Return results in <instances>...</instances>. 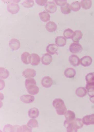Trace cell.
<instances>
[{"mask_svg":"<svg viewBox=\"0 0 94 132\" xmlns=\"http://www.w3.org/2000/svg\"><path fill=\"white\" fill-rule=\"evenodd\" d=\"M69 50L72 53L78 54L82 52L83 48L82 45L79 44L73 43L70 46Z\"/></svg>","mask_w":94,"mask_h":132,"instance_id":"cell-4","label":"cell"},{"mask_svg":"<svg viewBox=\"0 0 94 132\" xmlns=\"http://www.w3.org/2000/svg\"><path fill=\"white\" fill-rule=\"evenodd\" d=\"M64 125L67 129V132H77L82 128L83 124L82 119L77 118L71 121H64Z\"/></svg>","mask_w":94,"mask_h":132,"instance_id":"cell-1","label":"cell"},{"mask_svg":"<svg viewBox=\"0 0 94 132\" xmlns=\"http://www.w3.org/2000/svg\"><path fill=\"white\" fill-rule=\"evenodd\" d=\"M82 8L85 10L89 9L92 5V2L91 1H82L80 2Z\"/></svg>","mask_w":94,"mask_h":132,"instance_id":"cell-29","label":"cell"},{"mask_svg":"<svg viewBox=\"0 0 94 132\" xmlns=\"http://www.w3.org/2000/svg\"><path fill=\"white\" fill-rule=\"evenodd\" d=\"M31 64L32 65H37L40 62L41 58L38 54L33 53L31 54Z\"/></svg>","mask_w":94,"mask_h":132,"instance_id":"cell-17","label":"cell"},{"mask_svg":"<svg viewBox=\"0 0 94 132\" xmlns=\"http://www.w3.org/2000/svg\"><path fill=\"white\" fill-rule=\"evenodd\" d=\"M13 128V127L11 125H7L4 128V131L5 132H12Z\"/></svg>","mask_w":94,"mask_h":132,"instance_id":"cell-37","label":"cell"},{"mask_svg":"<svg viewBox=\"0 0 94 132\" xmlns=\"http://www.w3.org/2000/svg\"><path fill=\"white\" fill-rule=\"evenodd\" d=\"M61 12L64 14H68L70 13L71 11L70 5L68 3L66 5L61 7Z\"/></svg>","mask_w":94,"mask_h":132,"instance_id":"cell-31","label":"cell"},{"mask_svg":"<svg viewBox=\"0 0 94 132\" xmlns=\"http://www.w3.org/2000/svg\"><path fill=\"white\" fill-rule=\"evenodd\" d=\"M58 49V46L55 44H50L47 46L46 51L48 53L51 55L56 54Z\"/></svg>","mask_w":94,"mask_h":132,"instance_id":"cell-16","label":"cell"},{"mask_svg":"<svg viewBox=\"0 0 94 132\" xmlns=\"http://www.w3.org/2000/svg\"><path fill=\"white\" fill-rule=\"evenodd\" d=\"M53 106L55 108L58 115H63L66 112L67 109L64 102L61 98H56L54 100L53 102Z\"/></svg>","mask_w":94,"mask_h":132,"instance_id":"cell-3","label":"cell"},{"mask_svg":"<svg viewBox=\"0 0 94 132\" xmlns=\"http://www.w3.org/2000/svg\"><path fill=\"white\" fill-rule=\"evenodd\" d=\"M57 25L53 21H50L47 23L45 25V28L47 31L49 32H55L57 29Z\"/></svg>","mask_w":94,"mask_h":132,"instance_id":"cell-20","label":"cell"},{"mask_svg":"<svg viewBox=\"0 0 94 132\" xmlns=\"http://www.w3.org/2000/svg\"><path fill=\"white\" fill-rule=\"evenodd\" d=\"M67 40L64 37L60 36L57 37L55 39V43L59 47H64L66 45Z\"/></svg>","mask_w":94,"mask_h":132,"instance_id":"cell-21","label":"cell"},{"mask_svg":"<svg viewBox=\"0 0 94 132\" xmlns=\"http://www.w3.org/2000/svg\"><path fill=\"white\" fill-rule=\"evenodd\" d=\"M21 58V61L24 64H31V56L29 52H25L23 53Z\"/></svg>","mask_w":94,"mask_h":132,"instance_id":"cell-15","label":"cell"},{"mask_svg":"<svg viewBox=\"0 0 94 132\" xmlns=\"http://www.w3.org/2000/svg\"><path fill=\"white\" fill-rule=\"evenodd\" d=\"M9 46L13 51L17 50L20 47V43L17 39L15 38L11 39L9 42Z\"/></svg>","mask_w":94,"mask_h":132,"instance_id":"cell-12","label":"cell"},{"mask_svg":"<svg viewBox=\"0 0 94 132\" xmlns=\"http://www.w3.org/2000/svg\"><path fill=\"white\" fill-rule=\"evenodd\" d=\"M83 34L80 30L75 31L74 32L73 36L72 38V41L74 42L78 43L79 42L80 40L82 38Z\"/></svg>","mask_w":94,"mask_h":132,"instance_id":"cell-23","label":"cell"},{"mask_svg":"<svg viewBox=\"0 0 94 132\" xmlns=\"http://www.w3.org/2000/svg\"><path fill=\"white\" fill-rule=\"evenodd\" d=\"M21 132H31L32 128L27 125H24L21 127Z\"/></svg>","mask_w":94,"mask_h":132,"instance_id":"cell-36","label":"cell"},{"mask_svg":"<svg viewBox=\"0 0 94 132\" xmlns=\"http://www.w3.org/2000/svg\"><path fill=\"white\" fill-rule=\"evenodd\" d=\"M28 116L31 118L35 119L38 117L39 114V111L37 108H33L28 111Z\"/></svg>","mask_w":94,"mask_h":132,"instance_id":"cell-22","label":"cell"},{"mask_svg":"<svg viewBox=\"0 0 94 132\" xmlns=\"http://www.w3.org/2000/svg\"><path fill=\"white\" fill-rule=\"evenodd\" d=\"M55 3L57 5L60 6H63L64 5L67 4V1L66 0H63V1H60V0H55L54 1Z\"/></svg>","mask_w":94,"mask_h":132,"instance_id":"cell-35","label":"cell"},{"mask_svg":"<svg viewBox=\"0 0 94 132\" xmlns=\"http://www.w3.org/2000/svg\"><path fill=\"white\" fill-rule=\"evenodd\" d=\"M86 83L94 82V72L88 74L85 77Z\"/></svg>","mask_w":94,"mask_h":132,"instance_id":"cell-34","label":"cell"},{"mask_svg":"<svg viewBox=\"0 0 94 132\" xmlns=\"http://www.w3.org/2000/svg\"><path fill=\"white\" fill-rule=\"evenodd\" d=\"M35 2H36L38 5L43 6L45 5V4L47 3V2H48V1L47 0H45V1H44V0H43V1H40V0L39 1H38V0H36V1H35Z\"/></svg>","mask_w":94,"mask_h":132,"instance_id":"cell-38","label":"cell"},{"mask_svg":"<svg viewBox=\"0 0 94 132\" xmlns=\"http://www.w3.org/2000/svg\"><path fill=\"white\" fill-rule=\"evenodd\" d=\"M71 10L74 11H78L80 10L81 7L80 3L78 1H74L70 5Z\"/></svg>","mask_w":94,"mask_h":132,"instance_id":"cell-28","label":"cell"},{"mask_svg":"<svg viewBox=\"0 0 94 132\" xmlns=\"http://www.w3.org/2000/svg\"><path fill=\"white\" fill-rule=\"evenodd\" d=\"M7 8L8 12L12 14L17 13L20 10L19 6L15 3L8 4L7 5Z\"/></svg>","mask_w":94,"mask_h":132,"instance_id":"cell-6","label":"cell"},{"mask_svg":"<svg viewBox=\"0 0 94 132\" xmlns=\"http://www.w3.org/2000/svg\"><path fill=\"white\" fill-rule=\"evenodd\" d=\"M92 59L89 56H85L82 57L80 60V64L84 67H88L91 64Z\"/></svg>","mask_w":94,"mask_h":132,"instance_id":"cell-9","label":"cell"},{"mask_svg":"<svg viewBox=\"0 0 94 132\" xmlns=\"http://www.w3.org/2000/svg\"><path fill=\"white\" fill-rule=\"evenodd\" d=\"M25 87L27 91L31 95H35L39 92V88L37 86L36 83L33 78H29L26 79L25 81Z\"/></svg>","mask_w":94,"mask_h":132,"instance_id":"cell-2","label":"cell"},{"mask_svg":"<svg viewBox=\"0 0 94 132\" xmlns=\"http://www.w3.org/2000/svg\"><path fill=\"white\" fill-rule=\"evenodd\" d=\"M22 75L27 79L35 77L36 75V72L33 69L27 68L24 70Z\"/></svg>","mask_w":94,"mask_h":132,"instance_id":"cell-7","label":"cell"},{"mask_svg":"<svg viewBox=\"0 0 94 132\" xmlns=\"http://www.w3.org/2000/svg\"><path fill=\"white\" fill-rule=\"evenodd\" d=\"M27 125L31 128L39 127L37 121L35 119H31L28 121Z\"/></svg>","mask_w":94,"mask_h":132,"instance_id":"cell-32","label":"cell"},{"mask_svg":"<svg viewBox=\"0 0 94 132\" xmlns=\"http://www.w3.org/2000/svg\"><path fill=\"white\" fill-rule=\"evenodd\" d=\"M74 31L70 28H68L64 31L63 35L64 37L67 39H72Z\"/></svg>","mask_w":94,"mask_h":132,"instance_id":"cell-30","label":"cell"},{"mask_svg":"<svg viewBox=\"0 0 94 132\" xmlns=\"http://www.w3.org/2000/svg\"><path fill=\"white\" fill-rule=\"evenodd\" d=\"M87 91L86 89L83 87H78L76 90V94L78 97H85L87 95Z\"/></svg>","mask_w":94,"mask_h":132,"instance_id":"cell-24","label":"cell"},{"mask_svg":"<svg viewBox=\"0 0 94 132\" xmlns=\"http://www.w3.org/2000/svg\"><path fill=\"white\" fill-rule=\"evenodd\" d=\"M69 61L71 65L74 67H77L80 64V58L77 56L72 54L70 56Z\"/></svg>","mask_w":94,"mask_h":132,"instance_id":"cell-10","label":"cell"},{"mask_svg":"<svg viewBox=\"0 0 94 132\" xmlns=\"http://www.w3.org/2000/svg\"><path fill=\"white\" fill-rule=\"evenodd\" d=\"M64 74L67 78H72L76 75V71L73 68H68L65 70Z\"/></svg>","mask_w":94,"mask_h":132,"instance_id":"cell-19","label":"cell"},{"mask_svg":"<svg viewBox=\"0 0 94 132\" xmlns=\"http://www.w3.org/2000/svg\"><path fill=\"white\" fill-rule=\"evenodd\" d=\"M45 8L47 12L50 13H54L57 11L56 4L53 1H49L45 4Z\"/></svg>","mask_w":94,"mask_h":132,"instance_id":"cell-5","label":"cell"},{"mask_svg":"<svg viewBox=\"0 0 94 132\" xmlns=\"http://www.w3.org/2000/svg\"><path fill=\"white\" fill-rule=\"evenodd\" d=\"M10 73L5 68L1 67L0 68V78L1 79H6L9 77Z\"/></svg>","mask_w":94,"mask_h":132,"instance_id":"cell-27","label":"cell"},{"mask_svg":"<svg viewBox=\"0 0 94 132\" xmlns=\"http://www.w3.org/2000/svg\"><path fill=\"white\" fill-rule=\"evenodd\" d=\"M21 101L26 104H30L35 101V98L33 96L30 95H24L20 97Z\"/></svg>","mask_w":94,"mask_h":132,"instance_id":"cell-14","label":"cell"},{"mask_svg":"<svg viewBox=\"0 0 94 132\" xmlns=\"http://www.w3.org/2000/svg\"><path fill=\"white\" fill-rule=\"evenodd\" d=\"M65 117V120L67 121H71L76 119L75 113L71 110H67L66 112L64 114Z\"/></svg>","mask_w":94,"mask_h":132,"instance_id":"cell-25","label":"cell"},{"mask_svg":"<svg viewBox=\"0 0 94 132\" xmlns=\"http://www.w3.org/2000/svg\"><path fill=\"white\" fill-rule=\"evenodd\" d=\"M90 100L92 103L94 104V96L90 97Z\"/></svg>","mask_w":94,"mask_h":132,"instance_id":"cell-39","label":"cell"},{"mask_svg":"<svg viewBox=\"0 0 94 132\" xmlns=\"http://www.w3.org/2000/svg\"><path fill=\"white\" fill-rule=\"evenodd\" d=\"M41 83L42 86L45 88H48L52 86L53 82L51 77L46 76L42 79Z\"/></svg>","mask_w":94,"mask_h":132,"instance_id":"cell-8","label":"cell"},{"mask_svg":"<svg viewBox=\"0 0 94 132\" xmlns=\"http://www.w3.org/2000/svg\"><path fill=\"white\" fill-rule=\"evenodd\" d=\"M39 15L41 20L44 22H46L50 20V15L46 11H44L40 12Z\"/></svg>","mask_w":94,"mask_h":132,"instance_id":"cell-26","label":"cell"},{"mask_svg":"<svg viewBox=\"0 0 94 132\" xmlns=\"http://www.w3.org/2000/svg\"><path fill=\"white\" fill-rule=\"evenodd\" d=\"M21 4L24 7L29 8L33 6L34 4V2L33 1L27 0V1H24Z\"/></svg>","mask_w":94,"mask_h":132,"instance_id":"cell-33","label":"cell"},{"mask_svg":"<svg viewBox=\"0 0 94 132\" xmlns=\"http://www.w3.org/2000/svg\"><path fill=\"white\" fill-rule=\"evenodd\" d=\"M83 124L86 126L94 125V114L85 116L82 118Z\"/></svg>","mask_w":94,"mask_h":132,"instance_id":"cell-11","label":"cell"},{"mask_svg":"<svg viewBox=\"0 0 94 132\" xmlns=\"http://www.w3.org/2000/svg\"><path fill=\"white\" fill-rule=\"evenodd\" d=\"M86 89L90 97L94 96V82L86 83Z\"/></svg>","mask_w":94,"mask_h":132,"instance_id":"cell-18","label":"cell"},{"mask_svg":"<svg viewBox=\"0 0 94 132\" xmlns=\"http://www.w3.org/2000/svg\"><path fill=\"white\" fill-rule=\"evenodd\" d=\"M41 61L42 64L44 65H49L52 62V56L49 54H45L43 55Z\"/></svg>","mask_w":94,"mask_h":132,"instance_id":"cell-13","label":"cell"}]
</instances>
